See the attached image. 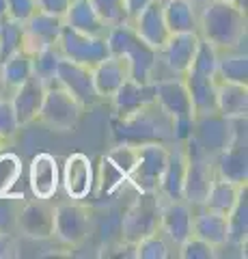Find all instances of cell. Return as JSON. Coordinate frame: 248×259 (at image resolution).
<instances>
[{"mask_svg":"<svg viewBox=\"0 0 248 259\" xmlns=\"http://www.w3.org/2000/svg\"><path fill=\"white\" fill-rule=\"evenodd\" d=\"M162 197L158 192H138L125 209L121 218V240L127 244H136L138 240L160 231V212H162Z\"/></svg>","mask_w":248,"mask_h":259,"instance_id":"cell-5","label":"cell"},{"mask_svg":"<svg viewBox=\"0 0 248 259\" xmlns=\"http://www.w3.org/2000/svg\"><path fill=\"white\" fill-rule=\"evenodd\" d=\"M156 102L166 115L173 119L175 143H186L192 134V121H194V108H192L190 93L181 76L173 78H156Z\"/></svg>","mask_w":248,"mask_h":259,"instance_id":"cell-4","label":"cell"},{"mask_svg":"<svg viewBox=\"0 0 248 259\" xmlns=\"http://www.w3.org/2000/svg\"><path fill=\"white\" fill-rule=\"evenodd\" d=\"M84 108L71 97L65 89L59 84L47 87L41 110L37 115V121L52 132H74L82 119Z\"/></svg>","mask_w":248,"mask_h":259,"instance_id":"cell-6","label":"cell"},{"mask_svg":"<svg viewBox=\"0 0 248 259\" xmlns=\"http://www.w3.org/2000/svg\"><path fill=\"white\" fill-rule=\"evenodd\" d=\"M169 147L171 145H138L136 147V162L127 182H130L136 192H158L160 180H162L166 160H169Z\"/></svg>","mask_w":248,"mask_h":259,"instance_id":"cell-8","label":"cell"},{"mask_svg":"<svg viewBox=\"0 0 248 259\" xmlns=\"http://www.w3.org/2000/svg\"><path fill=\"white\" fill-rule=\"evenodd\" d=\"M192 236L210 242L216 248L227 246V216L201 207V212H194L192 218Z\"/></svg>","mask_w":248,"mask_h":259,"instance_id":"cell-30","label":"cell"},{"mask_svg":"<svg viewBox=\"0 0 248 259\" xmlns=\"http://www.w3.org/2000/svg\"><path fill=\"white\" fill-rule=\"evenodd\" d=\"M63 22H65L69 28L86 32V35H93V37H106L110 30L108 24L93 9L91 0H71Z\"/></svg>","mask_w":248,"mask_h":259,"instance_id":"cell-26","label":"cell"},{"mask_svg":"<svg viewBox=\"0 0 248 259\" xmlns=\"http://www.w3.org/2000/svg\"><path fill=\"white\" fill-rule=\"evenodd\" d=\"M199 37L218 52L239 50L246 41V7L227 0H207L199 11Z\"/></svg>","mask_w":248,"mask_h":259,"instance_id":"cell-1","label":"cell"},{"mask_svg":"<svg viewBox=\"0 0 248 259\" xmlns=\"http://www.w3.org/2000/svg\"><path fill=\"white\" fill-rule=\"evenodd\" d=\"M35 11H37V0H7V15L22 24Z\"/></svg>","mask_w":248,"mask_h":259,"instance_id":"cell-43","label":"cell"},{"mask_svg":"<svg viewBox=\"0 0 248 259\" xmlns=\"http://www.w3.org/2000/svg\"><path fill=\"white\" fill-rule=\"evenodd\" d=\"M45 91H47V87L41 82V80H37L35 76L13 89L9 102H11V106L15 110V117H18L22 127L37 121V115H39V110H41Z\"/></svg>","mask_w":248,"mask_h":259,"instance_id":"cell-21","label":"cell"},{"mask_svg":"<svg viewBox=\"0 0 248 259\" xmlns=\"http://www.w3.org/2000/svg\"><path fill=\"white\" fill-rule=\"evenodd\" d=\"M22 255L20 240L13 233H7L0 229V259H18Z\"/></svg>","mask_w":248,"mask_h":259,"instance_id":"cell-44","label":"cell"},{"mask_svg":"<svg viewBox=\"0 0 248 259\" xmlns=\"http://www.w3.org/2000/svg\"><path fill=\"white\" fill-rule=\"evenodd\" d=\"M110 102H113L115 108V117H125L130 112L156 102V87L154 82H136V80L127 78L115 91V95L110 97Z\"/></svg>","mask_w":248,"mask_h":259,"instance_id":"cell-24","label":"cell"},{"mask_svg":"<svg viewBox=\"0 0 248 259\" xmlns=\"http://www.w3.org/2000/svg\"><path fill=\"white\" fill-rule=\"evenodd\" d=\"M218 59H220V52L216 48L201 39L196 46V52H194V59H192L190 69L196 71V74H203V76H214L216 78V69H218Z\"/></svg>","mask_w":248,"mask_h":259,"instance_id":"cell-38","label":"cell"},{"mask_svg":"<svg viewBox=\"0 0 248 259\" xmlns=\"http://www.w3.org/2000/svg\"><path fill=\"white\" fill-rule=\"evenodd\" d=\"M91 207L71 199L54 205V238L67 246H80L91 233Z\"/></svg>","mask_w":248,"mask_h":259,"instance_id":"cell-9","label":"cell"},{"mask_svg":"<svg viewBox=\"0 0 248 259\" xmlns=\"http://www.w3.org/2000/svg\"><path fill=\"white\" fill-rule=\"evenodd\" d=\"M22 173V160L15 153L0 149V197L9 192L11 186L18 182Z\"/></svg>","mask_w":248,"mask_h":259,"instance_id":"cell-39","label":"cell"},{"mask_svg":"<svg viewBox=\"0 0 248 259\" xmlns=\"http://www.w3.org/2000/svg\"><path fill=\"white\" fill-rule=\"evenodd\" d=\"M18 229L22 236L37 242L54 238V205L50 199L35 197L33 201H26L18 214Z\"/></svg>","mask_w":248,"mask_h":259,"instance_id":"cell-15","label":"cell"},{"mask_svg":"<svg viewBox=\"0 0 248 259\" xmlns=\"http://www.w3.org/2000/svg\"><path fill=\"white\" fill-rule=\"evenodd\" d=\"M22 130L18 117H15V110L11 106L9 97H3L0 100V139L11 141L15 134Z\"/></svg>","mask_w":248,"mask_h":259,"instance_id":"cell-42","label":"cell"},{"mask_svg":"<svg viewBox=\"0 0 248 259\" xmlns=\"http://www.w3.org/2000/svg\"><path fill=\"white\" fill-rule=\"evenodd\" d=\"M199 41H201V37L196 32H171L164 46L158 50V61L173 76H183L192 65Z\"/></svg>","mask_w":248,"mask_h":259,"instance_id":"cell-16","label":"cell"},{"mask_svg":"<svg viewBox=\"0 0 248 259\" xmlns=\"http://www.w3.org/2000/svg\"><path fill=\"white\" fill-rule=\"evenodd\" d=\"M63 26H65L63 18H57V15H50V13H43V11L37 9L26 22H24L26 50L33 54L37 50H43V48L57 46Z\"/></svg>","mask_w":248,"mask_h":259,"instance_id":"cell-18","label":"cell"},{"mask_svg":"<svg viewBox=\"0 0 248 259\" xmlns=\"http://www.w3.org/2000/svg\"><path fill=\"white\" fill-rule=\"evenodd\" d=\"M130 24L151 48H156V50H160L171 35L169 26H166V20H164L162 0H154L151 5H147Z\"/></svg>","mask_w":248,"mask_h":259,"instance_id":"cell-23","label":"cell"},{"mask_svg":"<svg viewBox=\"0 0 248 259\" xmlns=\"http://www.w3.org/2000/svg\"><path fill=\"white\" fill-rule=\"evenodd\" d=\"M216 110L227 119H246V115H248V84L218 80V87H216Z\"/></svg>","mask_w":248,"mask_h":259,"instance_id":"cell-27","label":"cell"},{"mask_svg":"<svg viewBox=\"0 0 248 259\" xmlns=\"http://www.w3.org/2000/svg\"><path fill=\"white\" fill-rule=\"evenodd\" d=\"M181 259H214L216 257V246H212L210 242H205L196 236H190L188 240H183L177 246Z\"/></svg>","mask_w":248,"mask_h":259,"instance_id":"cell-41","label":"cell"},{"mask_svg":"<svg viewBox=\"0 0 248 259\" xmlns=\"http://www.w3.org/2000/svg\"><path fill=\"white\" fill-rule=\"evenodd\" d=\"M169 255H171V244L160 231L151 233V236L142 238L134 244L136 259H166Z\"/></svg>","mask_w":248,"mask_h":259,"instance_id":"cell-37","label":"cell"},{"mask_svg":"<svg viewBox=\"0 0 248 259\" xmlns=\"http://www.w3.org/2000/svg\"><path fill=\"white\" fill-rule=\"evenodd\" d=\"M136 162V147L134 145L117 143L106 156L102 158L100 168V192H115L121 182H127Z\"/></svg>","mask_w":248,"mask_h":259,"instance_id":"cell-14","label":"cell"},{"mask_svg":"<svg viewBox=\"0 0 248 259\" xmlns=\"http://www.w3.org/2000/svg\"><path fill=\"white\" fill-rule=\"evenodd\" d=\"M214 171L216 177L235 182V184H248V147H246V119L237 121L235 136L231 139L220 153L214 156Z\"/></svg>","mask_w":248,"mask_h":259,"instance_id":"cell-12","label":"cell"},{"mask_svg":"<svg viewBox=\"0 0 248 259\" xmlns=\"http://www.w3.org/2000/svg\"><path fill=\"white\" fill-rule=\"evenodd\" d=\"M181 78H183L186 89L190 93L194 115L216 112V87H218V80H216L214 76L196 74V71H192V69H188Z\"/></svg>","mask_w":248,"mask_h":259,"instance_id":"cell-28","label":"cell"},{"mask_svg":"<svg viewBox=\"0 0 248 259\" xmlns=\"http://www.w3.org/2000/svg\"><path fill=\"white\" fill-rule=\"evenodd\" d=\"M154 0H125V13H127V22H132L147 5H151Z\"/></svg>","mask_w":248,"mask_h":259,"instance_id":"cell-46","label":"cell"},{"mask_svg":"<svg viewBox=\"0 0 248 259\" xmlns=\"http://www.w3.org/2000/svg\"><path fill=\"white\" fill-rule=\"evenodd\" d=\"M57 46H59V50L65 59L80 63V65H86V67H91V69L97 63H102L106 56H110L106 37L86 35V32L69 28L67 24L61 30V37H59Z\"/></svg>","mask_w":248,"mask_h":259,"instance_id":"cell-11","label":"cell"},{"mask_svg":"<svg viewBox=\"0 0 248 259\" xmlns=\"http://www.w3.org/2000/svg\"><path fill=\"white\" fill-rule=\"evenodd\" d=\"M237 121L239 119L222 117L218 110L205 112V115H194L190 141L194 143L203 153L214 158L216 153H220L231 143V139L235 136Z\"/></svg>","mask_w":248,"mask_h":259,"instance_id":"cell-7","label":"cell"},{"mask_svg":"<svg viewBox=\"0 0 248 259\" xmlns=\"http://www.w3.org/2000/svg\"><path fill=\"white\" fill-rule=\"evenodd\" d=\"M26 50V39H24V24L3 15L0 18V61Z\"/></svg>","mask_w":248,"mask_h":259,"instance_id":"cell-34","label":"cell"},{"mask_svg":"<svg viewBox=\"0 0 248 259\" xmlns=\"http://www.w3.org/2000/svg\"><path fill=\"white\" fill-rule=\"evenodd\" d=\"M106 41H108L110 54L125 61L132 80H136V82H154L156 67L160 65L158 50L151 48L145 39L132 28L130 22L110 28L106 35Z\"/></svg>","mask_w":248,"mask_h":259,"instance_id":"cell-3","label":"cell"},{"mask_svg":"<svg viewBox=\"0 0 248 259\" xmlns=\"http://www.w3.org/2000/svg\"><path fill=\"white\" fill-rule=\"evenodd\" d=\"M28 184L37 199H52L61 184L57 158L50 156V153H37V156L30 160Z\"/></svg>","mask_w":248,"mask_h":259,"instance_id":"cell-22","label":"cell"},{"mask_svg":"<svg viewBox=\"0 0 248 259\" xmlns=\"http://www.w3.org/2000/svg\"><path fill=\"white\" fill-rule=\"evenodd\" d=\"M192 3H194V5H199V7H203V5L207 3V0H192Z\"/></svg>","mask_w":248,"mask_h":259,"instance_id":"cell-50","label":"cell"},{"mask_svg":"<svg viewBox=\"0 0 248 259\" xmlns=\"http://www.w3.org/2000/svg\"><path fill=\"white\" fill-rule=\"evenodd\" d=\"M7 91H9V89H7L5 78H3V71H0V100H3V97H7Z\"/></svg>","mask_w":248,"mask_h":259,"instance_id":"cell-47","label":"cell"},{"mask_svg":"<svg viewBox=\"0 0 248 259\" xmlns=\"http://www.w3.org/2000/svg\"><path fill=\"white\" fill-rule=\"evenodd\" d=\"M248 242V190L244 188L235 205L227 214V244L244 248Z\"/></svg>","mask_w":248,"mask_h":259,"instance_id":"cell-32","label":"cell"},{"mask_svg":"<svg viewBox=\"0 0 248 259\" xmlns=\"http://www.w3.org/2000/svg\"><path fill=\"white\" fill-rule=\"evenodd\" d=\"M61 182L71 199H76V201L86 199L93 192V186H95L91 158L84 156V153H71L65 160V166H63Z\"/></svg>","mask_w":248,"mask_h":259,"instance_id":"cell-19","label":"cell"},{"mask_svg":"<svg viewBox=\"0 0 248 259\" xmlns=\"http://www.w3.org/2000/svg\"><path fill=\"white\" fill-rule=\"evenodd\" d=\"M71 0H37V9L50 15H57V18H65V13L69 9Z\"/></svg>","mask_w":248,"mask_h":259,"instance_id":"cell-45","label":"cell"},{"mask_svg":"<svg viewBox=\"0 0 248 259\" xmlns=\"http://www.w3.org/2000/svg\"><path fill=\"white\" fill-rule=\"evenodd\" d=\"M57 84L61 89H65L84 110L97 106L102 102V97L97 95L95 84H93V69L86 67V65L69 61L65 56L61 59L59 69H57Z\"/></svg>","mask_w":248,"mask_h":259,"instance_id":"cell-13","label":"cell"},{"mask_svg":"<svg viewBox=\"0 0 248 259\" xmlns=\"http://www.w3.org/2000/svg\"><path fill=\"white\" fill-rule=\"evenodd\" d=\"M5 143H7L5 139H0V149H3V147H5Z\"/></svg>","mask_w":248,"mask_h":259,"instance_id":"cell-51","label":"cell"},{"mask_svg":"<svg viewBox=\"0 0 248 259\" xmlns=\"http://www.w3.org/2000/svg\"><path fill=\"white\" fill-rule=\"evenodd\" d=\"M188 156L183 143H175L169 147V160H166L162 180L158 186V194L164 201H181L183 199V182H186Z\"/></svg>","mask_w":248,"mask_h":259,"instance_id":"cell-20","label":"cell"},{"mask_svg":"<svg viewBox=\"0 0 248 259\" xmlns=\"http://www.w3.org/2000/svg\"><path fill=\"white\" fill-rule=\"evenodd\" d=\"M113 130V143L125 145H175V127L173 119L158 106V102H151L147 106L130 112L125 117H113L110 121Z\"/></svg>","mask_w":248,"mask_h":259,"instance_id":"cell-2","label":"cell"},{"mask_svg":"<svg viewBox=\"0 0 248 259\" xmlns=\"http://www.w3.org/2000/svg\"><path fill=\"white\" fill-rule=\"evenodd\" d=\"M216 78L225 82L248 84V56L244 52H220Z\"/></svg>","mask_w":248,"mask_h":259,"instance_id":"cell-35","label":"cell"},{"mask_svg":"<svg viewBox=\"0 0 248 259\" xmlns=\"http://www.w3.org/2000/svg\"><path fill=\"white\" fill-rule=\"evenodd\" d=\"M192 205L188 201H162L160 212V233L169 240V244L177 248L183 240L192 236Z\"/></svg>","mask_w":248,"mask_h":259,"instance_id":"cell-17","label":"cell"},{"mask_svg":"<svg viewBox=\"0 0 248 259\" xmlns=\"http://www.w3.org/2000/svg\"><path fill=\"white\" fill-rule=\"evenodd\" d=\"M0 71H3L7 89L13 91L15 87H20L28 78H33V54L28 50H22L18 54L9 56V59L0 61Z\"/></svg>","mask_w":248,"mask_h":259,"instance_id":"cell-33","label":"cell"},{"mask_svg":"<svg viewBox=\"0 0 248 259\" xmlns=\"http://www.w3.org/2000/svg\"><path fill=\"white\" fill-rule=\"evenodd\" d=\"M63 54L59 50V46H50V48H43V50L33 52V76L37 80H41L45 87L57 84V69Z\"/></svg>","mask_w":248,"mask_h":259,"instance_id":"cell-36","label":"cell"},{"mask_svg":"<svg viewBox=\"0 0 248 259\" xmlns=\"http://www.w3.org/2000/svg\"><path fill=\"white\" fill-rule=\"evenodd\" d=\"M7 15V0H0V18Z\"/></svg>","mask_w":248,"mask_h":259,"instance_id":"cell-48","label":"cell"},{"mask_svg":"<svg viewBox=\"0 0 248 259\" xmlns=\"http://www.w3.org/2000/svg\"><path fill=\"white\" fill-rule=\"evenodd\" d=\"M246 186L242 184H235V182H229V180H222V177H216L210 186V192H207L205 201L201 203V207L205 209H212V212H218V214H229L231 207L235 205V201L239 199V194Z\"/></svg>","mask_w":248,"mask_h":259,"instance_id":"cell-31","label":"cell"},{"mask_svg":"<svg viewBox=\"0 0 248 259\" xmlns=\"http://www.w3.org/2000/svg\"><path fill=\"white\" fill-rule=\"evenodd\" d=\"M188 156V166H186V182H183V201H188L190 205H201L210 186L216 180L214 171V158L203 153L190 139L183 143Z\"/></svg>","mask_w":248,"mask_h":259,"instance_id":"cell-10","label":"cell"},{"mask_svg":"<svg viewBox=\"0 0 248 259\" xmlns=\"http://www.w3.org/2000/svg\"><path fill=\"white\" fill-rule=\"evenodd\" d=\"M227 3H235L239 7H246V0H227Z\"/></svg>","mask_w":248,"mask_h":259,"instance_id":"cell-49","label":"cell"},{"mask_svg":"<svg viewBox=\"0 0 248 259\" xmlns=\"http://www.w3.org/2000/svg\"><path fill=\"white\" fill-rule=\"evenodd\" d=\"M162 11L171 32H196L201 7L192 0H162Z\"/></svg>","mask_w":248,"mask_h":259,"instance_id":"cell-29","label":"cell"},{"mask_svg":"<svg viewBox=\"0 0 248 259\" xmlns=\"http://www.w3.org/2000/svg\"><path fill=\"white\" fill-rule=\"evenodd\" d=\"M91 5H93V9L97 11L100 18L106 22L110 28L127 22L125 0H91Z\"/></svg>","mask_w":248,"mask_h":259,"instance_id":"cell-40","label":"cell"},{"mask_svg":"<svg viewBox=\"0 0 248 259\" xmlns=\"http://www.w3.org/2000/svg\"><path fill=\"white\" fill-rule=\"evenodd\" d=\"M127 78H130V69H127L125 61L113 54L93 67V84L102 100H110Z\"/></svg>","mask_w":248,"mask_h":259,"instance_id":"cell-25","label":"cell"}]
</instances>
